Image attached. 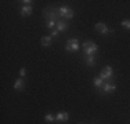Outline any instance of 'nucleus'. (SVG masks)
Returning a JSON list of instances; mask_svg holds the SVG:
<instances>
[{"label": "nucleus", "mask_w": 130, "mask_h": 124, "mask_svg": "<svg viewBox=\"0 0 130 124\" xmlns=\"http://www.w3.org/2000/svg\"><path fill=\"white\" fill-rule=\"evenodd\" d=\"M44 17H46V19L47 21H55V22H58V21H61L60 19V11L57 10V8H54V7H48V8H46L44 10Z\"/></svg>", "instance_id": "2"}, {"label": "nucleus", "mask_w": 130, "mask_h": 124, "mask_svg": "<svg viewBox=\"0 0 130 124\" xmlns=\"http://www.w3.org/2000/svg\"><path fill=\"white\" fill-rule=\"evenodd\" d=\"M57 26V22H55V21H47V28L48 29H54V28Z\"/></svg>", "instance_id": "16"}, {"label": "nucleus", "mask_w": 130, "mask_h": 124, "mask_svg": "<svg viewBox=\"0 0 130 124\" xmlns=\"http://www.w3.org/2000/svg\"><path fill=\"white\" fill-rule=\"evenodd\" d=\"M98 51V47L95 43H93L91 40L83 43V52H85L86 57H94V54Z\"/></svg>", "instance_id": "1"}, {"label": "nucleus", "mask_w": 130, "mask_h": 124, "mask_svg": "<svg viewBox=\"0 0 130 124\" xmlns=\"http://www.w3.org/2000/svg\"><path fill=\"white\" fill-rule=\"evenodd\" d=\"M20 74H21V77H24L26 74V70H25V68H21L20 69Z\"/></svg>", "instance_id": "19"}, {"label": "nucleus", "mask_w": 130, "mask_h": 124, "mask_svg": "<svg viewBox=\"0 0 130 124\" xmlns=\"http://www.w3.org/2000/svg\"><path fill=\"white\" fill-rule=\"evenodd\" d=\"M21 3H22L24 6H32L33 2H30V0H24V2H21Z\"/></svg>", "instance_id": "20"}, {"label": "nucleus", "mask_w": 130, "mask_h": 124, "mask_svg": "<svg viewBox=\"0 0 130 124\" xmlns=\"http://www.w3.org/2000/svg\"><path fill=\"white\" fill-rule=\"evenodd\" d=\"M100 77H101L103 80H108V81H111V80H112V77H113V70H112V68H111V66H105L104 69H101Z\"/></svg>", "instance_id": "5"}, {"label": "nucleus", "mask_w": 130, "mask_h": 124, "mask_svg": "<svg viewBox=\"0 0 130 124\" xmlns=\"http://www.w3.org/2000/svg\"><path fill=\"white\" fill-rule=\"evenodd\" d=\"M40 44H42L43 47H48V46L51 44V37L50 36H43L42 40H40Z\"/></svg>", "instance_id": "11"}, {"label": "nucleus", "mask_w": 130, "mask_h": 124, "mask_svg": "<svg viewBox=\"0 0 130 124\" xmlns=\"http://www.w3.org/2000/svg\"><path fill=\"white\" fill-rule=\"evenodd\" d=\"M101 90H103V92H105V94H109V92H113L116 90V86H115V83L108 81V83H104V86L101 87Z\"/></svg>", "instance_id": "7"}, {"label": "nucleus", "mask_w": 130, "mask_h": 124, "mask_svg": "<svg viewBox=\"0 0 130 124\" xmlns=\"http://www.w3.org/2000/svg\"><path fill=\"white\" fill-rule=\"evenodd\" d=\"M14 88L17 90V91H22V90H24V80L22 79H18L17 81L14 83Z\"/></svg>", "instance_id": "12"}, {"label": "nucleus", "mask_w": 130, "mask_h": 124, "mask_svg": "<svg viewBox=\"0 0 130 124\" xmlns=\"http://www.w3.org/2000/svg\"><path fill=\"white\" fill-rule=\"evenodd\" d=\"M30 14H32V6H24L22 10H21V15L22 17H28Z\"/></svg>", "instance_id": "10"}, {"label": "nucleus", "mask_w": 130, "mask_h": 124, "mask_svg": "<svg viewBox=\"0 0 130 124\" xmlns=\"http://www.w3.org/2000/svg\"><path fill=\"white\" fill-rule=\"evenodd\" d=\"M44 120H46L47 123H53V121L55 120V116H53L51 113H47V114L44 116Z\"/></svg>", "instance_id": "15"}, {"label": "nucleus", "mask_w": 130, "mask_h": 124, "mask_svg": "<svg viewBox=\"0 0 130 124\" xmlns=\"http://www.w3.org/2000/svg\"><path fill=\"white\" fill-rule=\"evenodd\" d=\"M122 26L125 28V29H130V19H125V21H122Z\"/></svg>", "instance_id": "17"}, {"label": "nucleus", "mask_w": 130, "mask_h": 124, "mask_svg": "<svg viewBox=\"0 0 130 124\" xmlns=\"http://www.w3.org/2000/svg\"><path fill=\"white\" fill-rule=\"evenodd\" d=\"M58 11H60V15H61V17H64L65 19H72L73 15H75V11H73L72 8L67 7V6L60 7V8H58Z\"/></svg>", "instance_id": "3"}, {"label": "nucleus", "mask_w": 130, "mask_h": 124, "mask_svg": "<svg viewBox=\"0 0 130 124\" xmlns=\"http://www.w3.org/2000/svg\"><path fill=\"white\" fill-rule=\"evenodd\" d=\"M68 119H69V114H68L67 112H60V113H57V116H55V120H57V121H67Z\"/></svg>", "instance_id": "8"}, {"label": "nucleus", "mask_w": 130, "mask_h": 124, "mask_svg": "<svg viewBox=\"0 0 130 124\" xmlns=\"http://www.w3.org/2000/svg\"><path fill=\"white\" fill-rule=\"evenodd\" d=\"M93 84L97 87V88H101V87L104 86V80L101 79V77H95V79L93 80Z\"/></svg>", "instance_id": "13"}, {"label": "nucleus", "mask_w": 130, "mask_h": 124, "mask_svg": "<svg viewBox=\"0 0 130 124\" xmlns=\"http://www.w3.org/2000/svg\"><path fill=\"white\" fill-rule=\"evenodd\" d=\"M95 30H97V32H100L101 35H108V33H113V30H112V29H109V28H108L105 24H103V22H98L97 25H95Z\"/></svg>", "instance_id": "6"}, {"label": "nucleus", "mask_w": 130, "mask_h": 124, "mask_svg": "<svg viewBox=\"0 0 130 124\" xmlns=\"http://www.w3.org/2000/svg\"><path fill=\"white\" fill-rule=\"evenodd\" d=\"M58 36V30L57 29H53L51 33H50V37H57Z\"/></svg>", "instance_id": "18"}, {"label": "nucleus", "mask_w": 130, "mask_h": 124, "mask_svg": "<svg viewBox=\"0 0 130 124\" xmlns=\"http://www.w3.org/2000/svg\"><path fill=\"white\" fill-rule=\"evenodd\" d=\"M79 48H80V46H79V40L78 39H69L67 42V46H65V50L69 51V52L78 51Z\"/></svg>", "instance_id": "4"}, {"label": "nucleus", "mask_w": 130, "mask_h": 124, "mask_svg": "<svg viewBox=\"0 0 130 124\" xmlns=\"http://www.w3.org/2000/svg\"><path fill=\"white\" fill-rule=\"evenodd\" d=\"M85 62H86L87 66H94V65H95V58L94 57H86Z\"/></svg>", "instance_id": "14"}, {"label": "nucleus", "mask_w": 130, "mask_h": 124, "mask_svg": "<svg viewBox=\"0 0 130 124\" xmlns=\"http://www.w3.org/2000/svg\"><path fill=\"white\" fill-rule=\"evenodd\" d=\"M55 29H57L58 32H65V30L68 29V24L64 22V21H58V22H57V26H55Z\"/></svg>", "instance_id": "9"}]
</instances>
